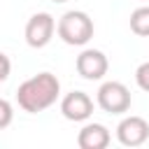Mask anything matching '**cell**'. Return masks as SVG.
I'll list each match as a JSON object with an SVG mask.
<instances>
[{
	"instance_id": "6da1fadb",
	"label": "cell",
	"mask_w": 149,
	"mask_h": 149,
	"mask_svg": "<svg viewBox=\"0 0 149 149\" xmlns=\"http://www.w3.org/2000/svg\"><path fill=\"white\" fill-rule=\"evenodd\" d=\"M61 95V81L51 72H37L16 88V102L23 112L37 114L51 107Z\"/></svg>"
},
{
	"instance_id": "7a4b0ae2",
	"label": "cell",
	"mask_w": 149,
	"mask_h": 149,
	"mask_svg": "<svg viewBox=\"0 0 149 149\" xmlns=\"http://www.w3.org/2000/svg\"><path fill=\"white\" fill-rule=\"evenodd\" d=\"M56 33H58V37L65 44H70V47H84L93 37V19L86 12H81V9H70V12H65L58 19Z\"/></svg>"
},
{
	"instance_id": "3957f363",
	"label": "cell",
	"mask_w": 149,
	"mask_h": 149,
	"mask_svg": "<svg viewBox=\"0 0 149 149\" xmlns=\"http://www.w3.org/2000/svg\"><path fill=\"white\" fill-rule=\"evenodd\" d=\"M95 102L107 114H123V112L130 109L133 100H130V91H128L126 84H121V81H105L98 88Z\"/></svg>"
},
{
	"instance_id": "277c9868",
	"label": "cell",
	"mask_w": 149,
	"mask_h": 149,
	"mask_svg": "<svg viewBox=\"0 0 149 149\" xmlns=\"http://www.w3.org/2000/svg\"><path fill=\"white\" fill-rule=\"evenodd\" d=\"M54 30H56L54 16H51L49 12H37V14H33V16L28 19L23 35H26L28 47H33V49H44V47L51 42Z\"/></svg>"
},
{
	"instance_id": "5b68a950",
	"label": "cell",
	"mask_w": 149,
	"mask_h": 149,
	"mask_svg": "<svg viewBox=\"0 0 149 149\" xmlns=\"http://www.w3.org/2000/svg\"><path fill=\"white\" fill-rule=\"evenodd\" d=\"M74 68H77L79 77H84V79H88V81H98V79H102V77L107 74L109 61H107V56H105L100 49H84V51L77 56Z\"/></svg>"
},
{
	"instance_id": "8992f818",
	"label": "cell",
	"mask_w": 149,
	"mask_h": 149,
	"mask_svg": "<svg viewBox=\"0 0 149 149\" xmlns=\"http://www.w3.org/2000/svg\"><path fill=\"white\" fill-rule=\"evenodd\" d=\"M116 140L123 144V147H140L149 140V123L142 119V116H126L119 121L116 126Z\"/></svg>"
},
{
	"instance_id": "52a82bcc",
	"label": "cell",
	"mask_w": 149,
	"mask_h": 149,
	"mask_svg": "<svg viewBox=\"0 0 149 149\" xmlns=\"http://www.w3.org/2000/svg\"><path fill=\"white\" fill-rule=\"evenodd\" d=\"M61 114L68 121H86L93 114V100L84 91H70L61 100Z\"/></svg>"
},
{
	"instance_id": "ba28073f",
	"label": "cell",
	"mask_w": 149,
	"mask_h": 149,
	"mask_svg": "<svg viewBox=\"0 0 149 149\" xmlns=\"http://www.w3.org/2000/svg\"><path fill=\"white\" fill-rule=\"evenodd\" d=\"M112 135L102 123H86L77 133V144L79 149H105L109 144Z\"/></svg>"
},
{
	"instance_id": "9c48e42d",
	"label": "cell",
	"mask_w": 149,
	"mask_h": 149,
	"mask_svg": "<svg viewBox=\"0 0 149 149\" xmlns=\"http://www.w3.org/2000/svg\"><path fill=\"white\" fill-rule=\"evenodd\" d=\"M130 30L140 37H149V5L130 12Z\"/></svg>"
},
{
	"instance_id": "30bf717a",
	"label": "cell",
	"mask_w": 149,
	"mask_h": 149,
	"mask_svg": "<svg viewBox=\"0 0 149 149\" xmlns=\"http://www.w3.org/2000/svg\"><path fill=\"white\" fill-rule=\"evenodd\" d=\"M12 119H14V107H12V102L5 100V98H0V130L7 128V126L12 123Z\"/></svg>"
},
{
	"instance_id": "8fae6325",
	"label": "cell",
	"mask_w": 149,
	"mask_h": 149,
	"mask_svg": "<svg viewBox=\"0 0 149 149\" xmlns=\"http://www.w3.org/2000/svg\"><path fill=\"white\" fill-rule=\"evenodd\" d=\"M135 84H137L142 91L149 93V61L142 63V65H137V70H135Z\"/></svg>"
},
{
	"instance_id": "7c38bea8",
	"label": "cell",
	"mask_w": 149,
	"mask_h": 149,
	"mask_svg": "<svg viewBox=\"0 0 149 149\" xmlns=\"http://www.w3.org/2000/svg\"><path fill=\"white\" fill-rule=\"evenodd\" d=\"M9 72H12V61L7 58V54L0 51V81H5L9 77Z\"/></svg>"
},
{
	"instance_id": "4fadbf2b",
	"label": "cell",
	"mask_w": 149,
	"mask_h": 149,
	"mask_svg": "<svg viewBox=\"0 0 149 149\" xmlns=\"http://www.w3.org/2000/svg\"><path fill=\"white\" fill-rule=\"evenodd\" d=\"M51 2H68V0H51Z\"/></svg>"
}]
</instances>
